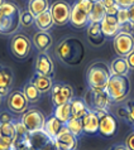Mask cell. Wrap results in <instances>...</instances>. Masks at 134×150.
Returning <instances> with one entry per match:
<instances>
[{"mask_svg":"<svg viewBox=\"0 0 134 150\" xmlns=\"http://www.w3.org/2000/svg\"><path fill=\"white\" fill-rule=\"evenodd\" d=\"M56 54L62 63L68 66H77L85 57V45L76 37H67L57 45Z\"/></svg>","mask_w":134,"mask_h":150,"instance_id":"6da1fadb","label":"cell"},{"mask_svg":"<svg viewBox=\"0 0 134 150\" xmlns=\"http://www.w3.org/2000/svg\"><path fill=\"white\" fill-rule=\"evenodd\" d=\"M20 27V9L14 1L6 0L0 6V34L14 35Z\"/></svg>","mask_w":134,"mask_h":150,"instance_id":"7a4b0ae2","label":"cell"},{"mask_svg":"<svg viewBox=\"0 0 134 150\" xmlns=\"http://www.w3.org/2000/svg\"><path fill=\"white\" fill-rule=\"evenodd\" d=\"M110 77V68L104 62H94L86 72V80L91 90H105Z\"/></svg>","mask_w":134,"mask_h":150,"instance_id":"3957f363","label":"cell"},{"mask_svg":"<svg viewBox=\"0 0 134 150\" xmlns=\"http://www.w3.org/2000/svg\"><path fill=\"white\" fill-rule=\"evenodd\" d=\"M105 91L111 102H124L130 92V81L128 76H111Z\"/></svg>","mask_w":134,"mask_h":150,"instance_id":"277c9868","label":"cell"},{"mask_svg":"<svg viewBox=\"0 0 134 150\" xmlns=\"http://www.w3.org/2000/svg\"><path fill=\"white\" fill-rule=\"evenodd\" d=\"M85 102L90 111H108L111 100L105 90H89L85 96Z\"/></svg>","mask_w":134,"mask_h":150,"instance_id":"5b68a950","label":"cell"},{"mask_svg":"<svg viewBox=\"0 0 134 150\" xmlns=\"http://www.w3.org/2000/svg\"><path fill=\"white\" fill-rule=\"evenodd\" d=\"M20 122L24 125V127L27 129L29 134H33V132H37V131H43L44 125H46V116L39 110L31 109V110H27L22 115Z\"/></svg>","mask_w":134,"mask_h":150,"instance_id":"8992f818","label":"cell"},{"mask_svg":"<svg viewBox=\"0 0 134 150\" xmlns=\"http://www.w3.org/2000/svg\"><path fill=\"white\" fill-rule=\"evenodd\" d=\"M32 42L27 35L16 33L10 39V52L16 59H26L31 54Z\"/></svg>","mask_w":134,"mask_h":150,"instance_id":"52a82bcc","label":"cell"},{"mask_svg":"<svg viewBox=\"0 0 134 150\" xmlns=\"http://www.w3.org/2000/svg\"><path fill=\"white\" fill-rule=\"evenodd\" d=\"M71 4L66 0H54L49 5V13L53 19V23L56 25H65L70 23L71 15Z\"/></svg>","mask_w":134,"mask_h":150,"instance_id":"ba28073f","label":"cell"},{"mask_svg":"<svg viewBox=\"0 0 134 150\" xmlns=\"http://www.w3.org/2000/svg\"><path fill=\"white\" fill-rule=\"evenodd\" d=\"M73 97V87L68 83H56V85L52 86L51 98L54 107L70 102Z\"/></svg>","mask_w":134,"mask_h":150,"instance_id":"9c48e42d","label":"cell"},{"mask_svg":"<svg viewBox=\"0 0 134 150\" xmlns=\"http://www.w3.org/2000/svg\"><path fill=\"white\" fill-rule=\"evenodd\" d=\"M113 47L119 57H127L134 51V35L128 33H118L113 38Z\"/></svg>","mask_w":134,"mask_h":150,"instance_id":"30bf717a","label":"cell"},{"mask_svg":"<svg viewBox=\"0 0 134 150\" xmlns=\"http://www.w3.org/2000/svg\"><path fill=\"white\" fill-rule=\"evenodd\" d=\"M6 105H8V109L10 110V112L16 114V115H20V114L23 115L28 110L29 102L26 98L22 90H14L8 95Z\"/></svg>","mask_w":134,"mask_h":150,"instance_id":"8fae6325","label":"cell"},{"mask_svg":"<svg viewBox=\"0 0 134 150\" xmlns=\"http://www.w3.org/2000/svg\"><path fill=\"white\" fill-rule=\"evenodd\" d=\"M99 116V132L103 136H113L116 131V119L109 111H96Z\"/></svg>","mask_w":134,"mask_h":150,"instance_id":"7c38bea8","label":"cell"},{"mask_svg":"<svg viewBox=\"0 0 134 150\" xmlns=\"http://www.w3.org/2000/svg\"><path fill=\"white\" fill-rule=\"evenodd\" d=\"M56 148L62 150H76L77 149V137L73 136L71 132L67 130V126L65 125L61 129L60 134L53 140Z\"/></svg>","mask_w":134,"mask_h":150,"instance_id":"4fadbf2b","label":"cell"},{"mask_svg":"<svg viewBox=\"0 0 134 150\" xmlns=\"http://www.w3.org/2000/svg\"><path fill=\"white\" fill-rule=\"evenodd\" d=\"M34 68H36V73L44 74V76H49V77H51L54 72L53 61L51 59V57L44 52H41L37 56Z\"/></svg>","mask_w":134,"mask_h":150,"instance_id":"5bb4252c","label":"cell"},{"mask_svg":"<svg viewBox=\"0 0 134 150\" xmlns=\"http://www.w3.org/2000/svg\"><path fill=\"white\" fill-rule=\"evenodd\" d=\"M70 23L72 24L75 28L77 29H83L90 24L89 14H86L85 11H82L76 4H72L71 6V15H70Z\"/></svg>","mask_w":134,"mask_h":150,"instance_id":"9a60e30c","label":"cell"},{"mask_svg":"<svg viewBox=\"0 0 134 150\" xmlns=\"http://www.w3.org/2000/svg\"><path fill=\"white\" fill-rule=\"evenodd\" d=\"M119 27L120 24L116 16L113 15H106L100 23V28H101V32L105 35V38H114L119 33Z\"/></svg>","mask_w":134,"mask_h":150,"instance_id":"2e32d148","label":"cell"},{"mask_svg":"<svg viewBox=\"0 0 134 150\" xmlns=\"http://www.w3.org/2000/svg\"><path fill=\"white\" fill-rule=\"evenodd\" d=\"M32 42H33V44H34V47L38 49L39 52H46V51H48V49L52 47L53 38H52V35L49 34L48 32L38 30V32H36L34 34H33Z\"/></svg>","mask_w":134,"mask_h":150,"instance_id":"e0dca14e","label":"cell"},{"mask_svg":"<svg viewBox=\"0 0 134 150\" xmlns=\"http://www.w3.org/2000/svg\"><path fill=\"white\" fill-rule=\"evenodd\" d=\"M13 72L9 67H5V66L0 64V96L4 97L9 93V90L11 85H13Z\"/></svg>","mask_w":134,"mask_h":150,"instance_id":"ac0fdd59","label":"cell"},{"mask_svg":"<svg viewBox=\"0 0 134 150\" xmlns=\"http://www.w3.org/2000/svg\"><path fill=\"white\" fill-rule=\"evenodd\" d=\"M83 132L86 134H95L99 131V116L95 111H87V114L81 119Z\"/></svg>","mask_w":134,"mask_h":150,"instance_id":"d6986e66","label":"cell"},{"mask_svg":"<svg viewBox=\"0 0 134 150\" xmlns=\"http://www.w3.org/2000/svg\"><path fill=\"white\" fill-rule=\"evenodd\" d=\"M109 68H110L111 76H129V72H130V68H129L125 57L119 56L111 61Z\"/></svg>","mask_w":134,"mask_h":150,"instance_id":"ffe728a7","label":"cell"},{"mask_svg":"<svg viewBox=\"0 0 134 150\" xmlns=\"http://www.w3.org/2000/svg\"><path fill=\"white\" fill-rule=\"evenodd\" d=\"M70 107H71V119H82L83 116L87 114L89 107H87L85 100L80 97H73L70 101Z\"/></svg>","mask_w":134,"mask_h":150,"instance_id":"44dd1931","label":"cell"},{"mask_svg":"<svg viewBox=\"0 0 134 150\" xmlns=\"http://www.w3.org/2000/svg\"><path fill=\"white\" fill-rule=\"evenodd\" d=\"M31 82L33 83V86L42 93H47L52 90L53 82L52 78L49 76H44V74H39V73H34V76L32 77Z\"/></svg>","mask_w":134,"mask_h":150,"instance_id":"7402d4cb","label":"cell"},{"mask_svg":"<svg viewBox=\"0 0 134 150\" xmlns=\"http://www.w3.org/2000/svg\"><path fill=\"white\" fill-rule=\"evenodd\" d=\"M87 28V38L93 45H101L105 42V35L103 34L100 23H90Z\"/></svg>","mask_w":134,"mask_h":150,"instance_id":"603a6c76","label":"cell"},{"mask_svg":"<svg viewBox=\"0 0 134 150\" xmlns=\"http://www.w3.org/2000/svg\"><path fill=\"white\" fill-rule=\"evenodd\" d=\"M65 125L62 124L60 120H57L54 116H49V117L46 120V125H44V129H43V132L47 135L51 140H54L57 137V135L60 134L61 129Z\"/></svg>","mask_w":134,"mask_h":150,"instance_id":"cb8c5ba5","label":"cell"},{"mask_svg":"<svg viewBox=\"0 0 134 150\" xmlns=\"http://www.w3.org/2000/svg\"><path fill=\"white\" fill-rule=\"evenodd\" d=\"M36 27L39 29L42 32H48L49 29H51L54 23H53V19L51 16V13H49V10L44 11V13H42L39 15L36 16Z\"/></svg>","mask_w":134,"mask_h":150,"instance_id":"d4e9b609","label":"cell"},{"mask_svg":"<svg viewBox=\"0 0 134 150\" xmlns=\"http://www.w3.org/2000/svg\"><path fill=\"white\" fill-rule=\"evenodd\" d=\"M49 141H51V139L43 131H37L33 132V134H29V143H31L32 150H39Z\"/></svg>","mask_w":134,"mask_h":150,"instance_id":"484cf974","label":"cell"},{"mask_svg":"<svg viewBox=\"0 0 134 150\" xmlns=\"http://www.w3.org/2000/svg\"><path fill=\"white\" fill-rule=\"evenodd\" d=\"M106 16V8L103 5L101 1H96L94 3L93 9H91L89 14L90 23H101V20Z\"/></svg>","mask_w":134,"mask_h":150,"instance_id":"4316f807","label":"cell"},{"mask_svg":"<svg viewBox=\"0 0 134 150\" xmlns=\"http://www.w3.org/2000/svg\"><path fill=\"white\" fill-rule=\"evenodd\" d=\"M28 10L37 16L44 11L49 10V3L48 0H29L28 1Z\"/></svg>","mask_w":134,"mask_h":150,"instance_id":"83f0119b","label":"cell"},{"mask_svg":"<svg viewBox=\"0 0 134 150\" xmlns=\"http://www.w3.org/2000/svg\"><path fill=\"white\" fill-rule=\"evenodd\" d=\"M53 116L56 117L57 120L66 125L67 121L71 119V107H70V102L63 103V105H60V106H56L54 107V112H53Z\"/></svg>","mask_w":134,"mask_h":150,"instance_id":"f1b7e54d","label":"cell"},{"mask_svg":"<svg viewBox=\"0 0 134 150\" xmlns=\"http://www.w3.org/2000/svg\"><path fill=\"white\" fill-rule=\"evenodd\" d=\"M22 91H23V93H24V96H26V98L28 100L29 103H36V102L39 101V98H41V92L36 88L34 86H33L32 82L26 83Z\"/></svg>","mask_w":134,"mask_h":150,"instance_id":"f546056e","label":"cell"},{"mask_svg":"<svg viewBox=\"0 0 134 150\" xmlns=\"http://www.w3.org/2000/svg\"><path fill=\"white\" fill-rule=\"evenodd\" d=\"M66 126H67V130L76 137H80L83 132L82 122H81L80 119H70L68 121H67Z\"/></svg>","mask_w":134,"mask_h":150,"instance_id":"4dcf8cb0","label":"cell"},{"mask_svg":"<svg viewBox=\"0 0 134 150\" xmlns=\"http://www.w3.org/2000/svg\"><path fill=\"white\" fill-rule=\"evenodd\" d=\"M36 23V16L33 15L28 9L20 11V27L29 28Z\"/></svg>","mask_w":134,"mask_h":150,"instance_id":"1f68e13d","label":"cell"},{"mask_svg":"<svg viewBox=\"0 0 134 150\" xmlns=\"http://www.w3.org/2000/svg\"><path fill=\"white\" fill-rule=\"evenodd\" d=\"M0 130H1V136H6V137H11V139H14L15 135H16L14 121L0 124Z\"/></svg>","mask_w":134,"mask_h":150,"instance_id":"d6a6232c","label":"cell"},{"mask_svg":"<svg viewBox=\"0 0 134 150\" xmlns=\"http://www.w3.org/2000/svg\"><path fill=\"white\" fill-rule=\"evenodd\" d=\"M127 110V121L134 125V101H128L124 103Z\"/></svg>","mask_w":134,"mask_h":150,"instance_id":"836d02e7","label":"cell"},{"mask_svg":"<svg viewBox=\"0 0 134 150\" xmlns=\"http://www.w3.org/2000/svg\"><path fill=\"white\" fill-rule=\"evenodd\" d=\"M75 4H76L82 11H85L86 14H90L91 9H93V5H94V3H91L90 0H76Z\"/></svg>","mask_w":134,"mask_h":150,"instance_id":"e575fe53","label":"cell"},{"mask_svg":"<svg viewBox=\"0 0 134 150\" xmlns=\"http://www.w3.org/2000/svg\"><path fill=\"white\" fill-rule=\"evenodd\" d=\"M14 145V139L6 136L0 137V150H11Z\"/></svg>","mask_w":134,"mask_h":150,"instance_id":"d590c367","label":"cell"},{"mask_svg":"<svg viewBox=\"0 0 134 150\" xmlns=\"http://www.w3.org/2000/svg\"><path fill=\"white\" fill-rule=\"evenodd\" d=\"M116 19H118L120 25L124 24V23L130 22V20H129V10L124 9V8H120V9L118 10V14H116Z\"/></svg>","mask_w":134,"mask_h":150,"instance_id":"8d00e7d4","label":"cell"},{"mask_svg":"<svg viewBox=\"0 0 134 150\" xmlns=\"http://www.w3.org/2000/svg\"><path fill=\"white\" fill-rule=\"evenodd\" d=\"M133 29H134V25L130 22H128V23L121 24V25L119 27V33H128V34H133Z\"/></svg>","mask_w":134,"mask_h":150,"instance_id":"74e56055","label":"cell"},{"mask_svg":"<svg viewBox=\"0 0 134 150\" xmlns=\"http://www.w3.org/2000/svg\"><path fill=\"white\" fill-rule=\"evenodd\" d=\"M124 145L127 146L128 150H134V131L130 132V134H129L127 137H125Z\"/></svg>","mask_w":134,"mask_h":150,"instance_id":"f35d334b","label":"cell"},{"mask_svg":"<svg viewBox=\"0 0 134 150\" xmlns=\"http://www.w3.org/2000/svg\"><path fill=\"white\" fill-rule=\"evenodd\" d=\"M13 121V116H11L10 112L6 111H1L0 112V124L3 122H11Z\"/></svg>","mask_w":134,"mask_h":150,"instance_id":"ab89813d","label":"cell"},{"mask_svg":"<svg viewBox=\"0 0 134 150\" xmlns=\"http://www.w3.org/2000/svg\"><path fill=\"white\" fill-rule=\"evenodd\" d=\"M115 4L119 8H124V9H128L134 4V0H115Z\"/></svg>","mask_w":134,"mask_h":150,"instance_id":"60d3db41","label":"cell"},{"mask_svg":"<svg viewBox=\"0 0 134 150\" xmlns=\"http://www.w3.org/2000/svg\"><path fill=\"white\" fill-rule=\"evenodd\" d=\"M120 9V8L116 5H113L110 8H106V15H113V16H116V14H118V10Z\"/></svg>","mask_w":134,"mask_h":150,"instance_id":"b9f144b4","label":"cell"},{"mask_svg":"<svg viewBox=\"0 0 134 150\" xmlns=\"http://www.w3.org/2000/svg\"><path fill=\"white\" fill-rule=\"evenodd\" d=\"M125 59H127V62H128L129 68L134 69V51L130 53V54H128L127 57H125Z\"/></svg>","mask_w":134,"mask_h":150,"instance_id":"7bdbcfd3","label":"cell"},{"mask_svg":"<svg viewBox=\"0 0 134 150\" xmlns=\"http://www.w3.org/2000/svg\"><path fill=\"white\" fill-rule=\"evenodd\" d=\"M39 150H56V145H54L53 140H51L49 143H47L44 146H42Z\"/></svg>","mask_w":134,"mask_h":150,"instance_id":"ee69618b","label":"cell"},{"mask_svg":"<svg viewBox=\"0 0 134 150\" xmlns=\"http://www.w3.org/2000/svg\"><path fill=\"white\" fill-rule=\"evenodd\" d=\"M101 1V4L105 8H110L113 5H115V0H100Z\"/></svg>","mask_w":134,"mask_h":150,"instance_id":"f6af8a7d","label":"cell"},{"mask_svg":"<svg viewBox=\"0 0 134 150\" xmlns=\"http://www.w3.org/2000/svg\"><path fill=\"white\" fill-rule=\"evenodd\" d=\"M128 10H129V20H130V23L134 25V4L130 8H128Z\"/></svg>","mask_w":134,"mask_h":150,"instance_id":"bcb514c9","label":"cell"},{"mask_svg":"<svg viewBox=\"0 0 134 150\" xmlns=\"http://www.w3.org/2000/svg\"><path fill=\"white\" fill-rule=\"evenodd\" d=\"M109 150H128V149L124 144H115V145H113Z\"/></svg>","mask_w":134,"mask_h":150,"instance_id":"7dc6e473","label":"cell"},{"mask_svg":"<svg viewBox=\"0 0 134 150\" xmlns=\"http://www.w3.org/2000/svg\"><path fill=\"white\" fill-rule=\"evenodd\" d=\"M5 1H6V0H0V6H1V5H3V4H4V3H5Z\"/></svg>","mask_w":134,"mask_h":150,"instance_id":"c3c4849f","label":"cell"},{"mask_svg":"<svg viewBox=\"0 0 134 150\" xmlns=\"http://www.w3.org/2000/svg\"><path fill=\"white\" fill-rule=\"evenodd\" d=\"M91 3H96V1H99V0H90Z\"/></svg>","mask_w":134,"mask_h":150,"instance_id":"681fc988","label":"cell"},{"mask_svg":"<svg viewBox=\"0 0 134 150\" xmlns=\"http://www.w3.org/2000/svg\"><path fill=\"white\" fill-rule=\"evenodd\" d=\"M1 100H3V97H1V96H0V105H1Z\"/></svg>","mask_w":134,"mask_h":150,"instance_id":"f907efd6","label":"cell"},{"mask_svg":"<svg viewBox=\"0 0 134 150\" xmlns=\"http://www.w3.org/2000/svg\"><path fill=\"white\" fill-rule=\"evenodd\" d=\"M0 137H1V130H0Z\"/></svg>","mask_w":134,"mask_h":150,"instance_id":"816d5d0a","label":"cell"}]
</instances>
